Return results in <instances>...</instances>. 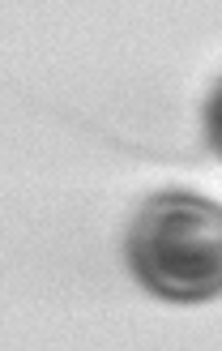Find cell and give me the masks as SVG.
Masks as SVG:
<instances>
[{"label":"cell","instance_id":"cell-1","mask_svg":"<svg viewBox=\"0 0 222 351\" xmlns=\"http://www.w3.org/2000/svg\"><path fill=\"white\" fill-rule=\"evenodd\" d=\"M124 257L133 278L158 300L205 304L222 295V206L167 189L137 210Z\"/></svg>","mask_w":222,"mask_h":351},{"label":"cell","instance_id":"cell-2","mask_svg":"<svg viewBox=\"0 0 222 351\" xmlns=\"http://www.w3.org/2000/svg\"><path fill=\"white\" fill-rule=\"evenodd\" d=\"M205 133H210V146L222 154V82L210 95V108H205Z\"/></svg>","mask_w":222,"mask_h":351}]
</instances>
